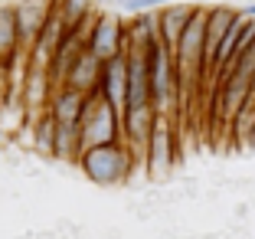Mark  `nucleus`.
Here are the masks:
<instances>
[{"label":"nucleus","instance_id":"obj_1","mask_svg":"<svg viewBox=\"0 0 255 239\" xmlns=\"http://www.w3.org/2000/svg\"><path fill=\"white\" fill-rule=\"evenodd\" d=\"M134 161L137 157L131 154V148L125 141H118V144H105V148L85 151L79 167H82V174L92 184H98V187H118V184H125L131 177Z\"/></svg>","mask_w":255,"mask_h":239},{"label":"nucleus","instance_id":"obj_2","mask_svg":"<svg viewBox=\"0 0 255 239\" xmlns=\"http://www.w3.org/2000/svg\"><path fill=\"white\" fill-rule=\"evenodd\" d=\"M147 62H150V102H154L160 118H170V112L177 108V98H180L177 59L164 43H157L147 49Z\"/></svg>","mask_w":255,"mask_h":239},{"label":"nucleus","instance_id":"obj_3","mask_svg":"<svg viewBox=\"0 0 255 239\" xmlns=\"http://www.w3.org/2000/svg\"><path fill=\"white\" fill-rule=\"evenodd\" d=\"M82 154L92 148H105V144H118L121 141V115L102 98V92L89 95V108L82 115Z\"/></svg>","mask_w":255,"mask_h":239},{"label":"nucleus","instance_id":"obj_4","mask_svg":"<svg viewBox=\"0 0 255 239\" xmlns=\"http://www.w3.org/2000/svg\"><path fill=\"white\" fill-rule=\"evenodd\" d=\"M89 49L95 52L102 62H108V59H115V56H121V52H128L131 49L128 26L115 13H98V23H95L92 39H89Z\"/></svg>","mask_w":255,"mask_h":239},{"label":"nucleus","instance_id":"obj_5","mask_svg":"<svg viewBox=\"0 0 255 239\" xmlns=\"http://www.w3.org/2000/svg\"><path fill=\"white\" fill-rule=\"evenodd\" d=\"M239 20H242L239 7H229V3L206 10V52H203V69H206V75H213V69H216V52H219V46H223L226 33L233 30Z\"/></svg>","mask_w":255,"mask_h":239},{"label":"nucleus","instance_id":"obj_6","mask_svg":"<svg viewBox=\"0 0 255 239\" xmlns=\"http://www.w3.org/2000/svg\"><path fill=\"white\" fill-rule=\"evenodd\" d=\"M173 157H177V138H173L170 118L157 121V131L147 144V154H144V164H147L150 177H167L173 167Z\"/></svg>","mask_w":255,"mask_h":239},{"label":"nucleus","instance_id":"obj_7","mask_svg":"<svg viewBox=\"0 0 255 239\" xmlns=\"http://www.w3.org/2000/svg\"><path fill=\"white\" fill-rule=\"evenodd\" d=\"M102 98L125 118V112H128V52H121V56L105 62V72H102Z\"/></svg>","mask_w":255,"mask_h":239},{"label":"nucleus","instance_id":"obj_8","mask_svg":"<svg viewBox=\"0 0 255 239\" xmlns=\"http://www.w3.org/2000/svg\"><path fill=\"white\" fill-rule=\"evenodd\" d=\"M150 102V62L144 49L128 52V108H144Z\"/></svg>","mask_w":255,"mask_h":239},{"label":"nucleus","instance_id":"obj_9","mask_svg":"<svg viewBox=\"0 0 255 239\" xmlns=\"http://www.w3.org/2000/svg\"><path fill=\"white\" fill-rule=\"evenodd\" d=\"M16 36H20V49L33 52V46H36L39 33H43L46 20H49V13H53V7H46V3H16Z\"/></svg>","mask_w":255,"mask_h":239},{"label":"nucleus","instance_id":"obj_10","mask_svg":"<svg viewBox=\"0 0 255 239\" xmlns=\"http://www.w3.org/2000/svg\"><path fill=\"white\" fill-rule=\"evenodd\" d=\"M102 72H105V62L98 59L92 49H85L79 56V62L72 66V72L66 75V85L82 95H92V92H102Z\"/></svg>","mask_w":255,"mask_h":239},{"label":"nucleus","instance_id":"obj_11","mask_svg":"<svg viewBox=\"0 0 255 239\" xmlns=\"http://www.w3.org/2000/svg\"><path fill=\"white\" fill-rule=\"evenodd\" d=\"M196 10L200 7H193V3H170V7L160 10V43H164L170 52H177L180 36L187 33V26H190V20H193Z\"/></svg>","mask_w":255,"mask_h":239},{"label":"nucleus","instance_id":"obj_12","mask_svg":"<svg viewBox=\"0 0 255 239\" xmlns=\"http://www.w3.org/2000/svg\"><path fill=\"white\" fill-rule=\"evenodd\" d=\"M85 108H89V95L69 89V85H59L49 102V115L56 118V125H82Z\"/></svg>","mask_w":255,"mask_h":239},{"label":"nucleus","instance_id":"obj_13","mask_svg":"<svg viewBox=\"0 0 255 239\" xmlns=\"http://www.w3.org/2000/svg\"><path fill=\"white\" fill-rule=\"evenodd\" d=\"M20 49V36H16V10L0 7V62H10V56Z\"/></svg>","mask_w":255,"mask_h":239},{"label":"nucleus","instance_id":"obj_14","mask_svg":"<svg viewBox=\"0 0 255 239\" xmlns=\"http://www.w3.org/2000/svg\"><path fill=\"white\" fill-rule=\"evenodd\" d=\"M30 125H33V151H39L46 157H56V118L46 112L43 118L30 121Z\"/></svg>","mask_w":255,"mask_h":239},{"label":"nucleus","instance_id":"obj_15","mask_svg":"<svg viewBox=\"0 0 255 239\" xmlns=\"http://www.w3.org/2000/svg\"><path fill=\"white\" fill-rule=\"evenodd\" d=\"M62 13V20L69 23V26H79V23L89 16L92 10V0H59V7H56Z\"/></svg>","mask_w":255,"mask_h":239},{"label":"nucleus","instance_id":"obj_16","mask_svg":"<svg viewBox=\"0 0 255 239\" xmlns=\"http://www.w3.org/2000/svg\"><path fill=\"white\" fill-rule=\"evenodd\" d=\"M233 131L239 135V141H249V138L255 135V95L249 98V105L233 118Z\"/></svg>","mask_w":255,"mask_h":239},{"label":"nucleus","instance_id":"obj_17","mask_svg":"<svg viewBox=\"0 0 255 239\" xmlns=\"http://www.w3.org/2000/svg\"><path fill=\"white\" fill-rule=\"evenodd\" d=\"M167 0H125V10H131V13H154V10H164Z\"/></svg>","mask_w":255,"mask_h":239},{"label":"nucleus","instance_id":"obj_18","mask_svg":"<svg viewBox=\"0 0 255 239\" xmlns=\"http://www.w3.org/2000/svg\"><path fill=\"white\" fill-rule=\"evenodd\" d=\"M239 13L246 16V20H255V0H252V3H246V7H239Z\"/></svg>","mask_w":255,"mask_h":239},{"label":"nucleus","instance_id":"obj_19","mask_svg":"<svg viewBox=\"0 0 255 239\" xmlns=\"http://www.w3.org/2000/svg\"><path fill=\"white\" fill-rule=\"evenodd\" d=\"M183 3H193V7H200V3H206V0H183Z\"/></svg>","mask_w":255,"mask_h":239},{"label":"nucleus","instance_id":"obj_20","mask_svg":"<svg viewBox=\"0 0 255 239\" xmlns=\"http://www.w3.org/2000/svg\"><path fill=\"white\" fill-rule=\"evenodd\" d=\"M26 3H49V0H26Z\"/></svg>","mask_w":255,"mask_h":239},{"label":"nucleus","instance_id":"obj_21","mask_svg":"<svg viewBox=\"0 0 255 239\" xmlns=\"http://www.w3.org/2000/svg\"><path fill=\"white\" fill-rule=\"evenodd\" d=\"M102 3H125V0H102Z\"/></svg>","mask_w":255,"mask_h":239}]
</instances>
